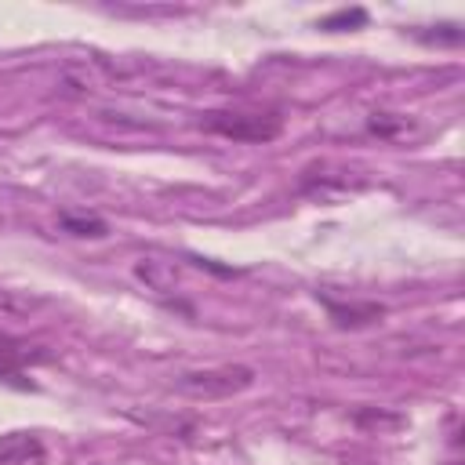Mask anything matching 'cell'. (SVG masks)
I'll use <instances>...</instances> for the list:
<instances>
[{"label": "cell", "instance_id": "obj_5", "mask_svg": "<svg viewBox=\"0 0 465 465\" xmlns=\"http://www.w3.org/2000/svg\"><path fill=\"white\" fill-rule=\"evenodd\" d=\"M44 305H47L44 294L18 291V287H0V316H7V320H29V316L40 312Z\"/></svg>", "mask_w": 465, "mask_h": 465}, {"label": "cell", "instance_id": "obj_7", "mask_svg": "<svg viewBox=\"0 0 465 465\" xmlns=\"http://www.w3.org/2000/svg\"><path fill=\"white\" fill-rule=\"evenodd\" d=\"M327 309H331V316H334L338 327H363V323H371V320L381 316V305H374V302H367V305H338V302H327Z\"/></svg>", "mask_w": 465, "mask_h": 465}, {"label": "cell", "instance_id": "obj_1", "mask_svg": "<svg viewBox=\"0 0 465 465\" xmlns=\"http://www.w3.org/2000/svg\"><path fill=\"white\" fill-rule=\"evenodd\" d=\"M254 385V371L243 363H218V367H200L185 371L174 378V389L189 400H225Z\"/></svg>", "mask_w": 465, "mask_h": 465}, {"label": "cell", "instance_id": "obj_9", "mask_svg": "<svg viewBox=\"0 0 465 465\" xmlns=\"http://www.w3.org/2000/svg\"><path fill=\"white\" fill-rule=\"evenodd\" d=\"M363 22H367V11H363V7H352V11H334V15H327L320 25L338 33V29H356V25H363Z\"/></svg>", "mask_w": 465, "mask_h": 465}, {"label": "cell", "instance_id": "obj_3", "mask_svg": "<svg viewBox=\"0 0 465 465\" xmlns=\"http://www.w3.org/2000/svg\"><path fill=\"white\" fill-rule=\"evenodd\" d=\"M134 276L149 287V291H156V294H171L174 287H178V262H171V258H160V254H142L138 262H134Z\"/></svg>", "mask_w": 465, "mask_h": 465}, {"label": "cell", "instance_id": "obj_8", "mask_svg": "<svg viewBox=\"0 0 465 465\" xmlns=\"http://www.w3.org/2000/svg\"><path fill=\"white\" fill-rule=\"evenodd\" d=\"M58 222H62V229H65V232H73V236H91V240H102V236L109 232V225H105L98 214H73V211H65Z\"/></svg>", "mask_w": 465, "mask_h": 465}, {"label": "cell", "instance_id": "obj_2", "mask_svg": "<svg viewBox=\"0 0 465 465\" xmlns=\"http://www.w3.org/2000/svg\"><path fill=\"white\" fill-rule=\"evenodd\" d=\"M203 127L222 134V138H232V142H272L280 131H283V120L272 116V113H229V109H218V113H207L203 116Z\"/></svg>", "mask_w": 465, "mask_h": 465}, {"label": "cell", "instance_id": "obj_4", "mask_svg": "<svg viewBox=\"0 0 465 465\" xmlns=\"http://www.w3.org/2000/svg\"><path fill=\"white\" fill-rule=\"evenodd\" d=\"M44 443L33 432H4L0 436V465H40Z\"/></svg>", "mask_w": 465, "mask_h": 465}, {"label": "cell", "instance_id": "obj_6", "mask_svg": "<svg viewBox=\"0 0 465 465\" xmlns=\"http://www.w3.org/2000/svg\"><path fill=\"white\" fill-rule=\"evenodd\" d=\"M367 131L385 138V142H403V138L414 134V124L407 116H400V113H371L367 116Z\"/></svg>", "mask_w": 465, "mask_h": 465}]
</instances>
